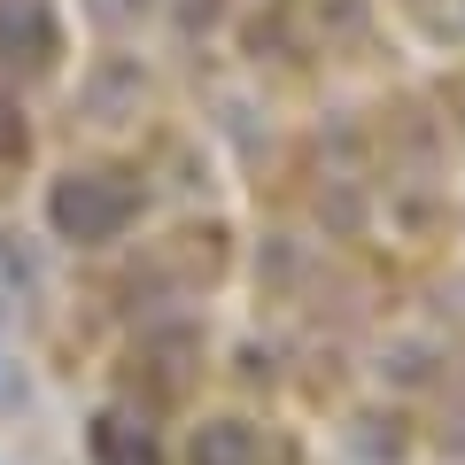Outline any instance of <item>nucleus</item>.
<instances>
[{"mask_svg":"<svg viewBox=\"0 0 465 465\" xmlns=\"http://www.w3.org/2000/svg\"><path fill=\"white\" fill-rule=\"evenodd\" d=\"M47 210H54V232L63 241H116L124 217H133V186L109 179V171H70Z\"/></svg>","mask_w":465,"mask_h":465,"instance_id":"obj_1","label":"nucleus"},{"mask_svg":"<svg viewBox=\"0 0 465 465\" xmlns=\"http://www.w3.org/2000/svg\"><path fill=\"white\" fill-rule=\"evenodd\" d=\"M186 465H264V434L249 419H202Z\"/></svg>","mask_w":465,"mask_h":465,"instance_id":"obj_2","label":"nucleus"},{"mask_svg":"<svg viewBox=\"0 0 465 465\" xmlns=\"http://www.w3.org/2000/svg\"><path fill=\"white\" fill-rule=\"evenodd\" d=\"M94 465H163V458H155L148 427H133L124 411H101L94 419Z\"/></svg>","mask_w":465,"mask_h":465,"instance_id":"obj_3","label":"nucleus"},{"mask_svg":"<svg viewBox=\"0 0 465 465\" xmlns=\"http://www.w3.org/2000/svg\"><path fill=\"white\" fill-rule=\"evenodd\" d=\"M16 148H24V124H16V109L0 101V155H16Z\"/></svg>","mask_w":465,"mask_h":465,"instance_id":"obj_4","label":"nucleus"}]
</instances>
